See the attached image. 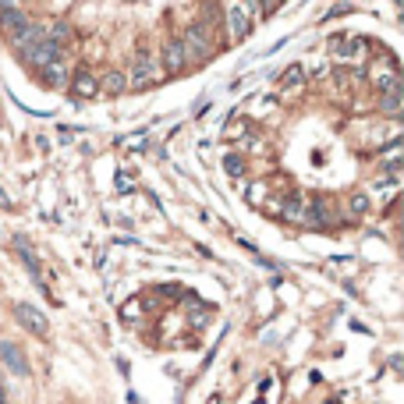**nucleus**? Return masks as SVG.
Segmentation results:
<instances>
[{
	"label": "nucleus",
	"instance_id": "21",
	"mask_svg": "<svg viewBox=\"0 0 404 404\" xmlns=\"http://www.w3.org/2000/svg\"><path fill=\"white\" fill-rule=\"evenodd\" d=\"M276 4H281V0H270V8H276Z\"/></svg>",
	"mask_w": 404,
	"mask_h": 404
},
{
	"label": "nucleus",
	"instance_id": "2",
	"mask_svg": "<svg viewBox=\"0 0 404 404\" xmlns=\"http://www.w3.org/2000/svg\"><path fill=\"white\" fill-rule=\"evenodd\" d=\"M21 54H25V60L32 64V68H47V64L60 60V47H54V43L47 39H39V43H29V47H21Z\"/></svg>",
	"mask_w": 404,
	"mask_h": 404
},
{
	"label": "nucleus",
	"instance_id": "9",
	"mask_svg": "<svg viewBox=\"0 0 404 404\" xmlns=\"http://www.w3.org/2000/svg\"><path fill=\"white\" fill-rule=\"evenodd\" d=\"M181 47H185V54H188V57H206V50H209V39H206L202 25H191V29H188V36L181 39Z\"/></svg>",
	"mask_w": 404,
	"mask_h": 404
},
{
	"label": "nucleus",
	"instance_id": "6",
	"mask_svg": "<svg viewBox=\"0 0 404 404\" xmlns=\"http://www.w3.org/2000/svg\"><path fill=\"white\" fill-rule=\"evenodd\" d=\"M153 78H156V60H153V54H135V68H132V78H128V82L142 89V85H149Z\"/></svg>",
	"mask_w": 404,
	"mask_h": 404
},
{
	"label": "nucleus",
	"instance_id": "12",
	"mask_svg": "<svg viewBox=\"0 0 404 404\" xmlns=\"http://www.w3.org/2000/svg\"><path fill=\"white\" fill-rule=\"evenodd\" d=\"M14 248H18V255H21V263L29 266V273H39V259L32 255V248H29V241L25 238H14Z\"/></svg>",
	"mask_w": 404,
	"mask_h": 404
},
{
	"label": "nucleus",
	"instance_id": "14",
	"mask_svg": "<svg viewBox=\"0 0 404 404\" xmlns=\"http://www.w3.org/2000/svg\"><path fill=\"white\" fill-rule=\"evenodd\" d=\"M43 75L50 78V85H64L68 82V71L60 68V60H54V64H47V68H43Z\"/></svg>",
	"mask_w": 404,
	"mask_h": 404
},
{
	"label": "nucleus",
	"instance_id": "20",
	"mask_svg": "<svg viewBox=\"0 0 404 404\" xmlns=\"http://www.w3.org/2000/svg\"><path fill=\"white\" fill-rule=\"evenodd\" d=\"M0 206H8V195H4V188H0Z\"/></svg>",
	"mask_w": 404,
	"mask_h": 404
},
{
	"label": "nucleus",
	"instance_id": "16",
	"mask_svg": "<svg viewBox=\"0 0 404 404\" xmlns=\"http://www.w3.org/2000/svg\"><path fill=\"white\" fill-rule=\"evenodd\" d=\"M124 82H128V78L117 75V71H114V75H106V93H121V89H124Z\"/></svg>",
	"mask_w": 404,
	"mask_h": 404
},
{
	"label": "nucleus",
	"instance_id": "18",
	"mask_svg": "<svg viewBox=\"0 0 404 404\" xmlns=\"http://www.w3.org/2000/svg\"><path fill=\"white\" fill-rule=\"evenodd\" d=\"M248 128H252L248 121H230V128H227V135H230V139H238V135H245V132H248Z\"/></svg>",
	"mask_w": 404,
	"mask_h": 404
},
{
	"label": "nucleus",
	"instance_id": "17",
	"mask_svg": "<svg viewBox=\"0 0 404 404\" xmlns=\"http://www.w3.org/2000/svg\"><path fill=\"white\" fill-rule=\"evenodd\" d=\"M351 213H355V217L369 213V199H366V195H351Z\"/></svg>",
	"mask_w": 404,
	"mask_h": 404
},
{
	"label": "nucleus",
	"instance_id": "1",
	"mask_svg": "<svg viewBox=\"0 0 404 404\" xmlns=\"http://www.w3.org/2000/svg\"><path fill=\"white\" fill-rule=\"evenodd\" d=\"M372 82L379 93H401V71H397V60L394 57H383L376 68H372Z\"/></svg>",
	"mask_w": 404,
	"mask_h": 404
},
{
	"label": "nucleus",
	"instance_id": "10",
	"mask_svg": "<svg viewBox=\"0 0 404 404\" xmlns=\"http://www.w3.org/2000/svg\"><path fill=\"white\" fill-rule=\"evenodd\" d=\"M0 358H4V361H8V369L18 372V376H25V372H29V361H25V355H21L18 344H8V340H4V344H0Z\"/></svg>",
	"mask_w": 404,
	"mask_h": 404
},
{
	"label": "nucleus",
	"instance_id": "19",
	"mask_svg": "<svg viewBox=\"0 0 404 404\" xmlns=\"http://www.w3.org/2000/svg\"><path fill=\"white\" fill-rule=\"evenodd\" d=\"M224 170H227L230 178H238V174H241V160H238V156H227V160H224Z\"/></svg>",
	"mask_w": 404,
	"mask_h": 404
},
{
	"label": "nucleus",
	"instance_id": "7",
	"mask_svg": "<svg viewBox=\"0 0 404 404\" xmlns=\"http://www.w3.org/2000/svg\"><path fill=\"white\" fill-rule=\"evenodd\" d=\"M25 25H29V18L21 14L14 4H0V29H4L8 36H18Z\"/></svg>",
	"mask_w": 404,
	"mask_h": 404
},
{
	"label": "nucleus",
	"instance_id": "3",
	"mask_svg": "<svg viewBox=\"0 0 404 404\" xmlns=\"http://www.w3.org/2000/svg\"><path fill=\"white\" fill-rule=\"evenodd\" d=\"M14 316H18V323L25 326L29 333H36V337H47L50 333V323H47V316H43L36 305H25V302H18L14 305Z\"/></svg>",
	"mask_w": 404,
	"mask_h": 404
},
{
	"label": "nucleus",
	"instance_id": "15",
	"mask_svg": "<svg viewBox=\"0 0 404 404\" xmlns=\"http://www.w3.org/2000/svg\"><path fill=\"white\" fill-rule=\"evenodd\" d=\"M383 110L390 117H397L401 114V93H383Z\"/></svg>",
	"mask_w": 404,
	"mask_h": 404
},
{
	"label": "nucleus",
	"instance_id": "4",
	"mask_svg": "<svg viewBox=\"0 0 404 404\" xmlns=\"http://www.w3.org/2000/svg\"><path fill=\"white\" fill-rule=\"evenodd\" d=\"M361 50H366V39L361 36H333L330 39V54L348 60V57H361Z\"/></svg>",
	"mask_w": 404,
	"mask_h": 404
},
{
	"label": "nucleus",
	"instance_id": "13",
	"mask_svg": "<svg viewBox=\"0 0 404 404\" xmlns=\"http://www.w3.org/2000/svg\"><path fill=\"white\" fill-rule=\"evenodd\" d=\"M302 78H305L302 64H291V68L284 71V78H281V85H284V89H298V85H302Z\"/></svg>",
	"mask_w": 404,
	"mask_h": 404
},
{
	"label": "nucleus",
	"instance_id": "11",
	"mask_svg": "<svg viewBox=\"0 0 404 404\" xmlns=\"http://www.w3.org/2000/svg\"><path fill=\"white\" fill-rule=\"evenodd\" d=\"M71 89H75V96H96V93H99V82L82 68V71L75 75V82H71Z\"/></svg>",
	"mask_w": 404,
	"mask_h": 404
},
{
	"label": "nucleus",
	"instance_id": "5",
	"mask_svg": "<svg viewBox=\"0 0 404 404\" xmlns=\"http://www.w3.org/2000/svg\"><path fill=\"white\" fill-rule=\"evenodd\" d=\"M227 29H230L234 39H245V36L252 32V11H248L245 4H234V8L227 11Z\"/></svg>",
	"mask_w": 404,
	"mask_h": 404
},
{
	"label": "nucleus",
	"instance_id": "8",
	"mask_svg": "<svg viewBox=\"0 0 404 404\" xmlns=\"http://www.w3.org/2000/svg\"><path fill=\"white\" fill-rule=\"evenodd\" d=\"M188 64V54H185V47H181V39H170L167 47H163V71H181Z\"/></svg>",
	"mask_w": 404,
	"mask_h": 404
}]
</instances>
